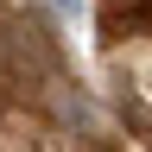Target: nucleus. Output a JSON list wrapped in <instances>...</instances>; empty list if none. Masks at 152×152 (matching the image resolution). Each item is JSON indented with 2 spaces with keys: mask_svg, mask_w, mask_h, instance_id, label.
Wrapping results in <instances>:
<instances>
[{
  "mask_svg": "<svg viewBox=\"0 0 152 152\" xmlns=\"http://www.w3.org/2000/svg\"><path fill=\"white\" fill-rule=\"evenodd\" d=\"M102 26H108V38L152 26V0H108V7H102Z\"/></svg>",
  "mask_w": 152,
  "mask_h": 152,
  "instance_id": "obj_1",
  "label": "nucleus"
}]
</instances>
